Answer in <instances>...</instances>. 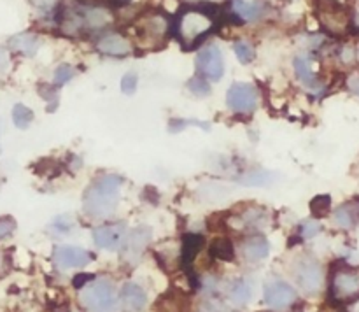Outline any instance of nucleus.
<instances>
[{
    "label": "nucleus",
    "instance_id": "obj_1",
    "mask_svg": "<svg viewBox=\"0 0 359 312\" xmlns=\"http://www.w3.org/2000/svg\"><path fill=\"white\" fill-rule=\"evenodd\" d=\"M123 177L116 174H102L93 179L83 196V210L90 217H109L116 212L121 196Z\"/></svg>",
    "mask_w": 359,
    "mask_h": 312
},
{
    "label": "nucleus",
    "instance_id": "obj_2",
    "mask_svg": "<svg viewBox=\"0 0 359 312\" xmlns=\"http://www.w3.org/2000/svg\"><path fill=\"white\" fill-rule=\"evenodd\" d=\"M216 25V20L210 13L200 7L184 9L177 18V39L186 49H191L198 44L207 34H210Z\"/></svg>",
    "mask_w": 359,
    "mask_h": 312
},
{
    "label": "nucleus",
    "instance_id": "obj_3",
    "mask_svg": "<svg viewBox=\"0 0 359 312\" xmlns=\"http://www.w3.org/2000/svg\"><path fill=\"white\" fill-rule=\"evenodd\" d=\"M112 21L111 11L102 6H77L63 18L67 34H79L84 30H100Z\"/></svg>",
    "mask_w": 359,
    "mask_h": 312
},
{
    "label": "nucleus",
    "instance_id": "obj_4",
    "mask_svg": "<svg viewBox=\"0 0 359 312\" xmlns=\"http://www.w3.org/2000/svg\"><path fill=\"white\" fill-rule=\"evenodd\" d=\"M79 300L90 312H114L118 308V291L109 279H93L83 286Z\"/></svg>",
    "mask_w": 359,
    "mask_h": 312
},
{
    "label": "nucleus",
    "instance_id": "obj_5",
    "mask_svg": "<svg viewBox=\"0 0 359 312\" xmlns=\"http://www.w3.org/2000/svg\"><path fill=\"white\" fill-rule=\"evenodd\" d=\"M168 20L161 13H149L135 23V37L146 49L158 48L167 41Z\"/></svg>",
    "mask_w": 359,
    "mask_h": 312
},
{
    "label": "nucleus",
    "instance_id": "obj_6",
    "mask_svg": "<svg viewBox=\"0 0 359 312\" xmlns=\"http://www.w3.org/2000/svg\"><path fill=\"white\" fill-rule=\"evenodd\" d=\"M293 273L298 286L307 294H316L323 290L325 272H323L321 263L312 258V256H302L300 259H297L293 266Z\"/></svg>",
    "mask_w": 359,
    "mask_h": 312
},
{
    "label": "nucleus",
    "instance_id": "obj_7",
    "mask_svg": "<svg viewBox=\"0 0 359 312\" xmlns=\"http://www.w3.org/2000/svg\"><path fill=\"white\" fill-rule=\"evenodd\" d=\"M330 293L337 301H353L359 298V269L340 266L333 272Z\"/></svg>",
    "mask_w": 359,
    "mask_h": 312
},
{
    "label": "nucleus",
    "instance_id": "obj_8",
    "mask_svg": "<svg viewBox=\"0 0 359 312\" xmlns=\"http://www.w3.org/2000/svg\"><path fill=\"white\" fill-rule=\"evenodd\" d=\"M226 104L231 112L251 114L258 107V90L249 83H233L226 93Z\"/></svg>",
    "mask_w": 359,
    "mask_h": 312
},
{
    "label": "nucleus",
    "instance_id": "obj_9",
    "mask_svg": "<svg viewBox=\"0 0 359 312\" xmlns=\"http://www.w3.org/2000/svg\"><path fill=\"white\" fill-rule=\"evenodd\" d=\"M196 67L207 81H219L224 74L223 51L216 44L205 46L196 56Z\"/></svg>",
    "mask_w": 359,
    "mask_h": 312
},
{
    "label": "nucleus",
    "instance_id": "obj_10",
    "mask_svg": "<svg viewBox=\"0 0 359 312\" xmlns=\"http://www.w3.org/2000/svg\"><path fill=\"white\" fill-rule=\"evenodd\" d=\"M126 235H128V230H126L125 223H109L95 228L91 237H93L97 247L104 249V251H118L125 244Z\"/></svg>",
    "mask_w": 359,
    "mask_h": 312
},
{
    "label": "nucleus",
    "instance_id": "obj_11",
    "mask_svg": "<svg viewBox=\"0 0 359 312\" xmlns=\"http://www.w3.org/2000/svg\"><path fill=\"white\" fill-rule=\"evenodd\" d=\"M91 259H93V255L77 245H58L53 251V262L62 270L83 269V266L90 265Z\"/></svg>",
    "mask_w": 359,
    "mask_h": 312
},
{
    "label": "nucleus",
    "instance_id": "obj_12",
    "mask_svg": "<svg viewBox=\"0 0 359 312\" xmlns=\"http://www.w3.org/2000/svg\"><path fill=\"white\" fill-rule=\"evenodd\" d=\"M265 301L269 307L283 311L297 301V291L286 280H272L265 286Z\"/></svg>",
    "mask_w": 359,
    "mask_h": 312
},
{
    "label": "nucleus",
    "instance_id": "obj_13",
    "mask_svg": "<svg viewBox=\"0 0 359 312\" xmlns=\"http://www.w3.org/2000/svg\"><path fill=\"white\" fill-rule=\"evenodd\" d=\"M151 237H153V230L147 224H142V226L130 231L125 238V244L121 245L123 258L126 262H137L142 256V252L146 251L147 245H149Z\"/></svg>",
    "mask_w": 359,
    "mask_h": 312
},
{
    "label": "nucleus",
    "instance_id": "obj_14",
    "mask_svg": "<svg viewBox=\"0 0 359 312\" xmlns=\"http://www.w3.org/2000/svg\"><path fill=\"white\" fill-rule=\"evenodd\" d=\"M97 49L105 56H116V58H125L132 55V42L119 34H104L97 41Z\"/></svg>",
    "mask_w": 359,
    "mask_h": 312
},
{
    "label": "nucleus",
    "instance_id": "obj_15",
    "mask_svg": "<svg viewBox=\"0 0 359 312\" xmlns=\"http://www.w3.org/2000/svg\"><path fill=\"white\" fill-rule=\"evenodd\" d=\"M123 307L128 312H140L147 304V294L137 283H126L119 294Z\"/></svg>",
    "mask_w": 359,
    "mask_h": 312
},
{
    "label": "nucleus",
    "instance_id": "obj_16",
    "mask_svg": "<svg viewBox=\"0 0 359 312\" xmlns=\"http://www.w3.org/2000/svg\"><path fill=\"white\" fill-rule=\"evenodd\" d=\"M241 251L245 262L258 263L270 255V244L262 235H252V237H248L242 242Z\"/></svg>",
    "mask_w": 359,
    "mask_h": 312
},
{
    "label": "nucleus",
    "instance_id": "obj_17",
    "mask_svg": "<svg viewBox=\"0 0 359 312\" xmlns=\"http://www.w3.org/2000/svg\"><path fill=\"white\" fill-rule=\"evenodd\" d=\"M231 9L241 20L256 21L265 14V4L262 0H231Z\"/></svg>",
    "mask_w": 359,
    "mask_h": 312
},
{
    "label": "nucleus",
    "instance_id": "obj_18",
    "mask_svg": "<svg viewBox=\"0 0 359 312\" xmlns=\"http://www.w3.org/2000/svg\"><path fill=\"white\" fill-rule=\"evenodd\" d=\"M294 72H297L298 81H300L305 88H309V90H319V88H321L318 74L314 72L311 58H307V56H297V58H294Z\"/></svg>",
    "mask_w": 359,
    "mask_h": 312
},
{
    "label": "nucleus",
    "instance_id": "obj_19",
    "mask_svg": "<svg viewBox=\"0 0 359 312\" xmlns=\"http://www.w3.org/2000/svg\"><path fill=\"white\" fill-rule=\"evenodd\" d=\"M333 221L337 226L349 230L359 223V202H347L340 205L333 214Z\"/></svg>",
    "mask_w": 359,
    "mask_h": 312
},
{
    "label": "nucleus",
    "instance_id": "obj_20",
    "mask_svg": "<svg viewBox=\"0 0 359 312\" xmlns=\"http://www.w3.org/2000/svg\"><path fill=\"white\" fill-rule=\"evenodd\" d=\"M9 48L25 56H34L41 48V39L34 34H20L11 37Z\"/></svg>",
    "mask_w": 359,
    "mask_h": 312
},
{
    "label": "nucleus",
    "instance_id": "obj_21",
    "mask_svg": "<svg viewBox=\"0 0 359 312\" xmlns=\"http://www.w3.org/2000/svg\"><path fill=\"white\" fill-rule=\"evenodd\" d=\"M228 298L233 305H245L252 297V286L245 279H235L228 284Z\"/></svg>",
    "mask_w": 359,
    "mask_h": 312
},
{
    "label": "nucleus",
    "instance_id": "obj_22",
    "mask_svg": "<svg viewBox=\"0 0 359 312\" xmlns=\"http://www.w3.org/2000/svg\"><path fill=\"white\" fill-rule=\"evenodd\" d=\"M238 217H241L242 224L245 228H252V230L265 228L270 223V214L265 209H262V207H249Z\"/></svg>",
    "mask_w": 359,
    "mask_h": 312
},
{
    "label": "nucleus",
    "instance_id": "obj_23",
    "mask_svg": "<svg viewBox=\"0 0 359 312\" xmlns=\"http://www.w3.org/2000/svg\"><path fill=\"white\" fill-rule=\"evenodd\" d=\"M196 195L202 200H205V202L217 203L223 202V200H226L230 196V188H226L223 184H216V182H207V184L200 186Z\"/></svg>",
    "mask_w": 359,
    "mask_h": 312
},
{
    "label": "nucleus",
    "instance_id": "obj_24",
    "mask_svg": "<svg viewBox=\"0 0 359 312\" xmlns=\"http://www.w3.org/2000/svg\"><path fill=\"white\" fill-rule=\"evenodd\" d=\"M76 228V217L70 216V214H62V216H56L53 219V223L49 224V231L53 235H58V237H63V235H69L70 231H74Z\"/></svg>",
    "mask_w": 359,
    "mask_h": 312
},
{
    "label": "nucleus",
    "instance_id": "obj_25",
    "mask_svg": "<svg viewBox=\"0 0 359 312\" xmlns=\"http://www.w3.org/2000/svg\"><path fill=\"white\" fill-rule=\"evenodd\" d=\"M210 255L216 256V258L223 259V262H230L235 255V249L231 240L228 238H216L210 245Z\"/></svg>",
    "mask_w": 359,
    "mask_h": 312
},
{
    "label": "nucleus",
    "instance_id": "obj_26",
    "mask_svg": "<svg viewBox=\"0 0 359 312\" xmlns=\"http://www.w3.org/2000/svg\"><path fill=\"white\" fill-rule=\"evenodd\" d=\"M34 121V112L30 107L23 104H16L13 107V123L20 130H27Z\"/></svg>",
    "mask_w": 359,
    "mask_h": 312
},
{
    "label": "nucleus",
    "instance_id": "obj_27",
    "mask_svg": "<svg viewBox=\"0 0 359 312\" xmlns=\"http://www.w3.org/2000/svg\"><path fill=\"white\" fill-rule=\"evenodd\" d=\"M202 247V237L198 235H188L182 242V259L184 263H189L196 256V252Z\"/></svg>",
    "mask_w": 359,
    "mask_h": 312
},
{
    "label": "nucleus",
    "instance_id": "obj_28",
    "mask_svg": "<svg viewBox=\"0 0 359 312\" xmlns=\"http://www.w3.org/2000/svg\"><path fill=\"white\" fill-rule=\"evenodd\" d=\"M273 181V174L266 170H252L242 177V182L248 186H266Z\"/></svg>",
    "mask_w": 359,
    "mask_h": 312
},
{
    "label": "nucleus",
    "instance_id": "obj_29",
    "mask_svg": "<svg viewBox=\"0 0 359 312\" xmlns=\"http://www.w3.org/2000/svg\"><path fill=\"white\" fill-rule=\"evenodd\" d=\"M233 51L237 55L238 62L241 63H249L255 60L256 51H255V46L251 42H245V41H237L233 44Z\"/></svg>",
    "mask_w": 359,
    "mask_h": 312
},
{
    "label": "nucleus",
    "instance_id": "obj_30",
    "mask_svg": "<svg viewBox=\"0 0 359 312\" xmlns=\"http://www.w3.org/2000/svg\"><path fill=\"white\" fill-rule=\"evenodd\" d=\"M74 76H76V69H74L72 65H67V63H63V65H60L58 69L55 70L53 83H55L56 88H60V86H63V84L69 83Z\"/></svg>",
    "mask_w": 359,
    "mask_h": 312
},
{
    "label": "nucleus",
    "instance_id": "obj_31",
    "mask_svg": "<svg viewBox=\"0 0 359 312\" xmlns=\"http://www.w3.org/2000/svg\"><path fill=\"white\" fill-rule=\"evenodd\" d=\"M188 90L191 91L195 97H207V95H210V84L207 83L205 77L196 76L193 77V79H189Z\"/></svg>",
    "mask_w": 359,
    "mask_h": 312
},
{
    "label": "nucleus",
    "instance_id": "obj_32",
    "mask_svg": "<svg viewBox=\"0 0 359 312\" xmlns=\"http://www.w3.org/2000/svg\"><path fill=\"white\" fill-rule=\"evenodd\" d=\"M139 86V76L135 72H126L121 77V91L125 95H133Z\"/></svg>",
    "mask_w": 359,
    "mask_h": 312
},
{
    "label": "nucleus",
    "instance_id": "obj_33",
    "mask_svg": "<svg viewBox=\"0 0 359 312\" xmlns=\"http://www.w3.org/2000/svg\"><path fill=\"white\" fill-rule=\"evenodd\" d=\"M14 230H16V221H14L13 217L11 216L0 217V240L11 237V235L14 233Z\"/></svg>",
    "mask_w": 359,
    "mask_h": 312
},
{
    "label": "nucleus",
    "instance_id": "obj_34",
    "mask_svg": "<svg viewBox=\"0 0 359 312\" xmlns=\"http://www.w3.org/2000/svg\"><path fill=\"white\" fill-rule=\"evenodd\" d=\"M319 231H321V224H319L318 221H314V219L305 221V223H302V226H300V233H302V237H304V238L316 237Z\"/></svg>",
    "mask_w": 359,
    "mask_h": 312
},
{
    "label": "nucleus",
    "instance_id": "obj_35",
    "mask_svg": "<svg viewBox=\"0 0 359 312\" xmlns=\"http://www.w3.org/2000/svg\"><path fill=\"white\" fill-rule=\"evenodd\" d=\"M311 209L314 214H326L330 210V196H316L311 203Z\"/></svg>",
    "mask_w": 359,
    "mask_h": 312
},
{
    "label": "nucleus",
    "instance_id": "obj_36",
    "mask_svg": "<svg viewBox=\"0 0 359 312\" xmlns=\"http://www.w3.org/2000/svg\"><path fill=\"white\" fill-rule=\"evenodd\" d=\"M349 90L353 91V93H356V95H359V76H353L349 79Z\"/></svg>",
    "mask_w": 359,
    "mask_h": 312
},
{
    "label": "nucleus",
    "instance_id": "obj_37",
    "mask_svg": "<svg viewBox=\"0 0 359 312\" xmlns=\"http://www.w3.org/2000/svg\"><path fill=\"white\" fill-rule=\"evenodd\" d=\"M32 2L39 7H49L53 4V0H32Z\"/></svg>",
    "mask_w": 359,
    "mask_h": 312
},
{
    "label": "nucleus",
    "instance_id": "obj_38",
    "mask_svg": "<svg viewBox=\"0 0 359 312\" xmlns=\"http://www.w3.org/2000/svg\"><path fill=\"white\" fill-rule=\"evenodd\" d=\"M6 62V56H4V53H2V49H0V65H2V63Z\"/></svg>",
    "mask_w": 359,
    "mask_h": 312
}]
</instances>
